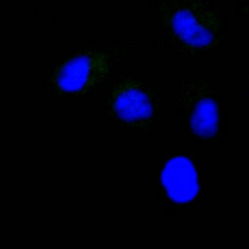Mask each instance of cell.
<instances>
[{
    "mask_svg": "<svg viewBox=\"0 0 249 249\" xmlns=\"http://www.w3.org/2000/svg\"><path fill=\"white\" fill-rule=\"evenodd\" d=\"M173 34L187 47L206 49L214 46L221 33L218 17L205 9L186 6L173 10L166 17Z\"/></svg>",
    "mask_w": 249,
    "mask_h": 249,
    "instance_id": "1",
    "label": "cell"
},
{
    "mask_svg": "<svg viewBox=\"0 0 249 249\" xmlns=\"http://www.w3.org/2000/svg\"><path fill=\"white\" fill-rule=\"evenodd\" d=\"M110 68L111 60L107 53L86 52L61 64L53 76V85L63 92H81L105 78Z\"/></svg>",
    "mask_w": 249,
    "mask_h": 249,
    "instance_id": "2",
    "label": "cell"
},
{
    "mask_svg": "<svg viewBox=\"0 0 249 249\" xmlns=\"http://www.w3.org/2000/svg\"><path fill=\"white\" fill-rule=\"evenodd\" d=\"M111 105L122 119L128 122L146 120L153 112L152 100L147 91L132 81H124L113 89Z\"/></svg>",
    "mask_w": 249,
    "mask_h": 249,
    "instance_id": "3",
    "label": "cell"
},
{
    "mask_svg": "<svg viewBox=\"0 0 249 249\" xmlns=\"http://www.w3.org/2000/svg\"><path fill=\"white\" fill-rule=\"evenodd\" d=\"M161 180L168 196L174 201H189L197 193L196 171L190 160L183 157L174 158L166 163Z\"/></svg>",
    "mask_w": 249,
    "mask_h": 249,
    "instance_id": "4",
    "label": "cell"
},
{
    "mask_svg": "<svg viewBox=\"0 0 249 249\" xmlns=\"http://www.w3.org/2000/svg\"><path fill=\"white\" fill-rule=\"evenodd\" d=\"M189 120L193 130L201 137H211L218 125V112L214 100L204 93H195L189 101Z\"/></svg>",
    "mask_w": 249,
    "mask_h": 249,
    "instance_id": "5",
    "label": "cell"
}]
</instances>
